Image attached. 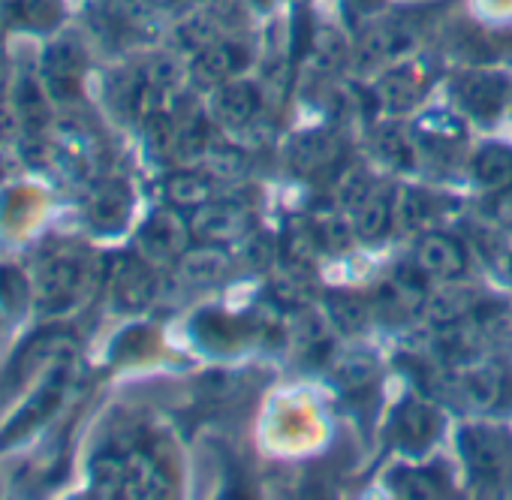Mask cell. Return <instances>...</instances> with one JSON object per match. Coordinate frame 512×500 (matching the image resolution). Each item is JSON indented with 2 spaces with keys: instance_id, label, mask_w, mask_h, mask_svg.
<instances>
[{
  "instance_id": "cell-1",
  "label": "cell",
  "mask_w": 512,
  "mask_h": 500,
  "mask_svg": "<svg viewBox=\"0 0 512 500\" xmlns=\"http://www.w3.org/2000/svg\"><path fill=\"white\" fill-rule=\"evenodd\" d=\"M458 452L467 464L473 485L509 488L512 485V434L500 425H464L458 431Z\"/></svg>"
},
{
  "instance_id": "cell-2",
  "label": "cell",
  "mask_w": 512,
  "mask_h": 500,
  "mask_svg": "<svg viewBox=\"0 0 512 500\" xmlns=\"http://www.w3.org/2000/svg\"><path fill=\"white\" fill-rule=\"evenodd\" d=\"M452 94L458 100V106L473 115V118H497L512 94V82L500 73H488V70H473V73H461L452 82Z\"/></svg>"
},
{
  "instance_id": "cell-3",
  "label": "cell",
  "mask_w": 512,
  "mask_h": 500,
  "mask_svg": "<svg viewBox=\"0 0 512 500\" xmlns=\"http://www.w3.org/2000/svg\"><path fill=\"white\" fill-rule=\"evenodd\" d=\"M190 226L175 214V211H157L148 217V223L139 229V254L154 263V266H166V263H178L184 257V250L190 247Z\"/></svg>"
},
{
  "instance_id": "cell-4",
  "label": "cell",
  "mask_w": 512,
  "mask_h": 500,
  "mask_svg": "<svg viewBox=\"0 0 512 500\" xmlns=\"http://www.w3.org/2000/svg\"><path fill=\"white\" fill-rule=\"evenodd\" d=\"M85 281V266L79 263L70 250H58V254H46L40 263V299L49 311H64L73 299H79Z\"/></svg>"
},
{
  "instance_id": "cell-5",
  "label": "cell",
  "mask_w": 512,
  "mask_h": 500,
  "mask_svg": "<svg viewBox=\"0 0 512 500\" xmlns=\"http://www.w3.org/2000/svg\"><path fill=\"white\" fill-rule=\"evenodd\" d=\"M250 229V211L238 202L208 199L205 205L193 208L190 232L205 244H232L244 238Z\"/></svg>"
},
{
  "instance_id": "cell-6",
  "label": "cell",
  "mask_w": 512,
  "mask_h": 500,
  "mask_svg": "<svg viewBox=\"0 0 512 500\" xmlns=\"http://www.w3.org/2000/svg\"><path fill=\"white\" fill-rule=\"evenodd\" d=\"M413 263L428 281H458L467 269V254L458 238L443 232H428L416 244Z\"/></svg>"
},
{
  "instance_id": "cell-7",
  "label": "cell",
  "mask_w": 512,
  "mask_h": 500,
  "mask_svg": "<svg viewBox=\"0 0 512 500\" xmlns=\"http://www.w3.org/2000/svg\"><path fill=\"white\" fill-rule=\"evenodd\" d=\"M509 374L497 362H461L458 371V392L476 407V410H497L506 404V389H509Z\"/></svg>"
},
{
  "instance_id": "cell-8",
  "label": "cell",
  "mask_w": 512,
  "mask_h": 500,
  "mask_svg": "<svg viewBox=\"0 0 512 500\" xmlns=\"http://www.w3.org/2000/svg\"><path fill=\"white\" fill-rule=\"evenodd\" d=\"M214 118L226 127H247L263 112V94L247 79H229L214 91Z\"/></svg>"
},
{
  "instance_id": "cell-9",
  "label": "cell",
  "mask_w": 512,
  "mask_h": 500,
  "mask_svg": "<svg viewBox=\"0 0 512 500\" xmlns=\"http://www.w3.org/2000/svg\"><path fill=\"white\" fill-rule=\"evenodd\" d=\"M247 64H250V52L241 43H235V40H214L211 46L196 52L193 73L202 82L223 85L229 79H238L247 70Z\"/></svg>"
},
{
  "instance_id": "cell-10",
  "label": "cell",
  "mask_w": 512,
  "mask_h": 500,
  "mask_svg": "<svg viewBox=\"0 0 512 500\" xmlns=\"http://www.w3.org/2000/svg\"><path fill=\"white\" fill-rule=\"evenodd\" d=\"M82 70H85V52L76 40H58L43 55V79L55 97L73 94Z\"/></svg>"
},
{
  "instance_id": "cell-11",
  "label": "cell",
  "mask_w": 512,
  "mask_h": 500,
  "mask_svg": "<svg viewBox=\"0 0 512 500\" xmlns=\"http://www.w3.org/2000/svg\"><path fill=\"white\" fill-rule=\"evenodd\" d=\"M479 308V293L467 284H455V281H443V287L425 299L422 314L428 317L431 326H452L458 320L473 317V311Z\"/></svg>"
},
{
  "instance_id": "cell-12",
  "label": "cell",
  "mask_w": 512,
  "mask_h": 500,
  "mask_svg": "<svg viewBox=\"0 0 512 500\" xmlns=\"http://www.w3.org/2000/svg\"><path fill=\"white\" fill-rule=\"evenodd\" d=\"M178 275L190 287H214L229 275V257L223 244H199L187 247L184 257L178 260Z\"/></svg>"
},
{
  "instance_id": "cell-13",
  "label": "cell",
  "mask_w": 512,
  "mask_h": 500,
  "mask_svg": "<svg viewBox=\"0 0 512 500\" xmlns=\"http://www.w3.org/2000/svg\"><path fill=\"white\" fill-rule=\"evenodd\" d=\"M350 214H353V229L362 241H380L389 235L395 223V193L389 187H374L365 196V202Z\"/></svg>"
},
{
  "instance_id": "cell-14",
  "label": "cell",
  "mask_w": 512,
  "mask_h": 500,
  "mask_svg": "<svg viewBox=\"0 0 512 500\" xmlns=\"http://www.w3.org/2000/svg\"><path fill=\"white\" fill-rule=\"evenodd\" d=\"M416 40H419L416 25L404 16H395V19L374 25L365 34V52L368 58H392V55H404L407 49H413Z\"/></svg>"
},
{
  "instance_id": "cell-15",
  "label": "cell",
  "mask_w": 512,
  "mask_h": 500,
  "mask_svg": "<svg viewBox=\"0 0 512 500\" xmlns=\"http://www.w3.org/2000/svg\"><path fill=\"white\" fill-rule=\"evenodd\" d=\"M166 491H169V479L151 455L145 452L124 455V497H163Z\"/></svg>"
},
{
  "instance_id": "cell-16",
  "label": "cell",
  "mask_w": 512,
  "mask_h": 500,
  "mask_svg": "<svg viewBox=\"0 0 512 500\" xmlns=\"http://www.w3.org/2000/svg\"><path fill=\"white\" fill-rule=\"evenodd\" d=\"M88 214L97 229H121L130 217V187L124 181H106L91 193Z\"/></svg>"
},
{
  "instance_id": "cell-17",
  "label": "cell",
  "mask_w": 512,
  "mask_h": 500,
  "mask_svg": "<svg viewBox=\"0 0 512 500\" xmlns=\"http://www.w3.org/2000/svg\"><path fill=\"white\" fill-rule=\"evenodd\" d=\"M473 178L488 193L506 190L512 184V148L500 142L482 145L473 157Z\"/></svg>"
},
{
  "instance_id": "cell-18",
  "label": "cell",
  "mask_w": 512,
  "mask_h": 500,
  "mask_svg": "<svg viewBox=\"0 0 512 500\" xmlns=\"http://www.w3.org/2000/svg\"><path fill=\"white\" fill-rule=\"evenodd\" d=\"M374 151H377V157L386 166H392V169H410L416 163L419 142H416L413 130H404L398 124H386L374 136Z\"/></svg>"
},
{
  "instance_id": "cell-19",
  "label": "cell",
  "mask_w": 512,
  "mask_h": 500,
  "mask_svg": "<svg viewBox=\"0 0 512 500\" xmlns=\"http://www.w3.org/2000/svg\"><path fill=\"white\" fill-rule=\"evenodd\" d=\"M419 94H422V79L413 64H401L389 70L377 85V97L386 109H407Z\"/></svg>"
},
{
  "instance_id": "cell-20",
  "label": "cell",
  "mask_w": 512,
  "mask_h": 500,
  "mask_svg": "<svg viewBox=\"0 0 512 500\" xmlns=\"http://www.w3.org/2000/svg\"><path fill=\"white\" fill-rule=\"evenodd\" d=\"M437 425L440 422H437L434 410L419 401H407L395 416V434L404 446H428Z\"/></svg>"
},
{
  "instance_id": "cell-21",
  "label": "cell",
  "mask_w": 512,
  "mask_h": 500,
  "mask_svg": "<svg viewBox=\"0 0 512 500\" xmlns=\"http://www.w3.org/2000/svg\"><path fill=\"white\" fill-rule=\"evenodd\" d=\"M326 314H329V320H332V326L338 332L359 335L371 320V305L356 293H335L326 302Z\"/></svg>"
},
{
  "instance_id": "cell-22",
  "label": "cell",
  "mask_w": 512,
  "mask_h": 500,
  "mask_svg": "<svg viewBox=\"0 0 512 500\" xmlns=\"http://www.w3.org/2000/svg\"><path fill=\"white\" fill-rule=\"evenodd\" d=\"M115 296L124 308L136 311L145 308L154 296V278L142 263H124V269L115 275Z\"/></svg>"
},
{
  "instance_id": "cell-23",
  "label": "cell",
  "mask_w": 512,
  "mask_h": 500,
  "mask_svg": "<svg viewBox=\"0 0 512 500\" xmlns=\"http://www.w3.org/2000/svg\"><path fill=\"white\" fill-rule=\"evenodd\" d=\"M335 160V145L329 142V136L323 133H311V136H299L296 145L290 148V163L296 166V172L311 175L326 169Z\"/></svg>"
},
{
  "instance_id": "cell-24",
  "label": "cell",
  "mask_w": 512,
  "mask_h": 500,
  "mask_svg": "<svg viewBox=\"0 0 512 500\" xmlns=\"http://www.w3.org/2000/svg\"><path fill=\"white\" fill-rule=\"evenodd\" d=\"M163 190H166V199L175 208H199V205H205L211 199V181L205 175H196V172L169 175Z\"/></svg>"
},
{
  "instance_id": "cell-25",
  "label": "cell",
  "mask_w": 512,
  "mask_h": 500,
  "mask_svg": "<svg viewBox=\"0 0 512 500\" xmlns=\"http://www.w3.org/2000/svg\"><path fill=\"white\" fill-rule=\"evenodd\" d=\"M320 247V238H317V229L314 223H305V220H296L287 235H284V254L287 260L299 269V266H308L317 254Z\"/></svg>"
},
{
  "instance_id": "cell-26",
  "label": "cell",
  "mask_w": 512,
  "mask_h": 500,
  "mask_svg": "<svg viewBox=\"0 0 512 500\" xmlns=\"http://www.w3.org/2000/svg\"><path fill=\"white\" fill-rule=\"evenodd\" d=\"M16 112H19V121L28 127V130H37L43 127L46 121V100H43V91L40 85L25 76L19 85H16Z\"/></svg>"
},
{
  "instance_id": "cell-27",
  "label": "cell",
  "mask_w": 512,
  "mask_h": 500,
  "mask_svg": "<svg viewBox=\"0 0 512 500\" xmlns=\"http://www.w3.org/2000/svg\"><path fill=\"white\" fill-rule=\"evenodd\" d=\"M145 142L157 157H169L178 151V127L166 112H151L145 118Z\"/></svg>"
},
{
  "instance_id": "cell-28",
  "label": "cell",
  "mask_w": 512,
  "mask_h": 500,
  "mask_svg": "<svg viewBox=\"0 0 512 500\" xmlns=\"http://www.w3.org/2000/svg\"><path fill=\"white\" fill-rule=\"evenodd\" d=\"M332 329H335V326H332L329 314L305 311V314H299V320H296V326H293V338H296V344H299L302 350H317V347H323V344L329 341Z\"/></svg>"
},
{
  "instance_id": "cell-29",
  "label": "cell",
  "mask_w": 512,
  "mask_h": 500,
  "mask_svg": "<svg viewBox=\"0 0 512 500\" xmlns=\"http://www.w3.org/2000/svg\"><path fill=\"white\" fill-rule=\"evenodd\" d=\"M314 229H317L320 244L329 247V250H344V247L353 241V235H356L353 223H347L338 211L320 214V217L314 220Z\"/></svg>"
},
{
  "instance_id": "cell-30",
  "label": "cell",
  "mask_w": 512,
  "mask_h": 500,
  "mask_svg": "<svg viewBox=\"0 0 512 500\" xmlns=\"http://www.w3.org/2000/svg\"><path fill=\"white\" fill-rule=\"evenodd\" d=\"M428 220V196L419 190H398L395 199V223L404 229H419Z\"/></svg>"
},
{
  "instance_id": "cell-31",
  "label": "cell",
  "mask_w": 512,
  "mask_h": 500,
  "mask_svg": "<svg viewBox=\"0 0 512 500\" xmlns=\"http://www.w3.org/2000/svg\"><path fill=\"white\" fill-rule=\"evenodd\" d=\"M344 58V43L332 28H323L314 34V49H311V64L323 73L335 70Z\"/></svg>"
},
{
  "instance_id": "cell-32",
  "label": "cell",
  "mask_w": 512,
  "mask_h": 500,
  "mask_svg": "<svg viewBox=\"0 0 512 500\" xmlns=\"http://www.w3.org/2000/svg\"><path fill=\"white\" fill-rule=\"evenodd\" d=\"M28 302V281L19 269L0 266V308H7L10 314L22 311Z\"/></svg>"
},
{
  "instance_id": "cell-33",
  "label": "cell",
  "mask_w": 512,
  "mask_h": 500,
  "mask_svg": "<svg viewBox=\"0 0 512 500\" xmlns=\"http://www.w3.org/2000/svg\"><path fill=\"white\" fill-rule=\"evenodd\" d=\"M332 368H335L338 383H344V386H362V383H368L377 374L374 362L359 356V353H344L341 359H335Z\"/></svg>"
},
{
  "instance_id": "cell-34",
  "label": "cell",
  "mask_w": 512,
  "mask_h": 500,
  "mask_svg": "<svg viewBox=\"0 0 512 500\" xmlns=\"http://www.w3.org/2000/svg\"><path fill=\"white\" fill-rule=\"evenodd\" d=\"M145 79H148L151 85H157L160 91H166V94H169V91H175V88L181 85L184 70H181L178 58H172V55H160V58H154V61L148 64Z\"/></svg>"
},
{
  "instance_id": "cell-35",
  "label": "cell",
  "mask_w": 512,
  "mask_h": 500,
  "mask_svg": "<svg viewBox=\"0 0 512 500\" xmlns=\"http://www.w3.org/2000/svg\"><path fill=\"white\" fill-rule=\"evenodd\" d=\"M55 7H58L55 0H16L10 10H13V16L19 22L37 28V25H52L55 22V16H58Z\"/></svg>"
},
{
  "instance_id": "cell-36",
  "label": "cell",
  "mask_w": 512,
  "mask_h": 500,
  "mask_svg": "<svg viewBox=\"0 0 512 500\" xmlns=\"http://www.w3.org/2000/svg\"><path fill=\"white\" fill-rule=\"evenodd\" d=\"M374 190V184L365 178V172H359V169H350L344 178H341V184H338V196H341V202L347 205V211H356L362 202H365V196Z\"/></svg>"
},
{
  "instance_id": "cell-37",
  "label": "cell",
  "mask_w": 512,
  "mask_h": 500,
  "mask_svg": "<svg viewBox=\"0 0 512 500\" xmlns=\"http://www.w3.org/2000/svg\"><path fill=\"white\" fill-rule=\"evenodd\" d=\"M208 166H211V172L214 175H220V178H232V175H238L241 172V166H244V160H241V154L235 151V148H217V151H211L208 148Z\"/></svg>"
},
{
  "instance_id": "cell-38",
  "label": "cell",
  "mask_w": 512,
  "mask_h": 500,
  "mask_svg": "<svg viewBox=\"0 0 512 500\" xmlns=\"http://www.w3.org/2000/svg\"><path fill=\"white\" fill-rule=\"evenodd\" d=\"M278 296L284 299V302H299V296H305V284H302V278H299V272H290V275H284L281 281H278Z\"/></svg>"
},
{
  "instance_id": "cell-39",
  "label": "cell",
  "mask_w": 512,
  "mask_h": 500,
  "mask_svg": "<svg viewBox=\"0 0 512 500\" xmlns=\"http://www.w3.org/2000/svg\"><path fill=\"white\" fill-rule=\"evenodd\" d=\"M19 112H13L7 103H0V142H7V139H13L16 136V130H19Z\"/></svg>"
},
{
  "instance_id": "cell-40",
  "label": "cell",
  "mask_w": 512,
  "mask_h": 500,
  "mask_svg": "<svg viewBox=\"0 0 512 500\" xmlns=\"http://www.w3.org/2000/svg\"><path fill=\"white\" fill-rule=\"evenodd\" d=\"M494 217L506 226H512V184L506 190H500L497 202H494Z\"/></svg>"
},
{
  "instance_id": "cell-41",
  "label": "cell",
  "mask_w": 512,
  "mask_h": 500,
  "mask_svg": "<svg viewBox=\"0 0 512 500\" xmlns=\"http://www.w3.org/2000/svg\"><path fill=\"white\" fill-rule=\"evenodd\" d=\"M142 4H148V7H157V10H172V7L184 4V0H142Z\"/></svg>"
}]
</instances>
